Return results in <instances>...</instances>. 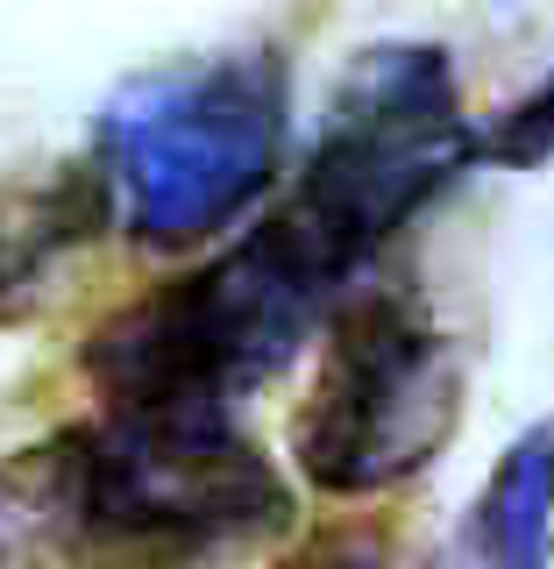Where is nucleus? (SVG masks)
<instances>
[{
  "label": "nucleus",
  "instance_id": "6e6552de",
  "mask_svg": "<svg viewBox=\"0 0 554 569\" xmlns=\"http://www.w3.org/2000/svg\"><path fill=\"white\" fill-rule=\"evenodd\" d=\"M278 569H377V541H363V533H320V541L284 556Z\"/></svg>",
  "mask_w": 554,
  "mask_h": 569
},
{
  "label": "nucleus",
  "instance_id": "423d86ee",
  "mask_svg": "<svg viewBox=\"0 0 554 569\" xmlns=\"http://www.w3.org/2000/svg\"><path fill=\"white\" fill-rule=\"evenodd\" d=\"M470 541L491 569H547L554 541V427H526L470 512Z\"/></svg>",
  "mask_w": 554,
  "mask_h": 569
},
{
  "label": "nucleus",
  "instance_id": "7ed1b4c3",
  "mask_svg": "<svg viewBox=\"0 0 554 569\" xmlns=\"http://www.w3.org/2000/svg\"><path fill=\"white\" fill-rule=\"evenodd\" d=\"M328 307L334 292L263 221L213 263L121 307L85 342V378L107 413L228 420V406L292 363V349Z\"/></svg>",
  "mask_w": 554,
  "mask_h": 569
},
{
  "label": "nucleus",
  "instance_id": "39448f33",
  "mask_svg": "<svg viewBox=\"0 0 554 569\" xmlns=\"http://www.w3.org/2000/svg\"><path fill=\"white\" fill-rule=\"evenodd\" d=\"M462 420V356L441 313L405 284H370L334 307L328 356L292 420V462L334 498H370L449 449Z\"/></svg>",
  "mask_w": 554,
  "mask_h": 569
},
{
  "label": "nucleus",
  "instance_id": "f257e3e1",
  "mask_svg": "<svg viewBox=\"0 0 554 569\" xmlns=\"http://www.w3.org/2000/svg\"><path fill=\"white\" fill-rule=\"evenodd\" d=\"M284 520V477L228 420L107 413L0 462V569H185Z\"/></svg>",
  "mask_w": 554,
  "mask_h": 569
},
{
  "label": "nucleus",
  "instance_id": "f03ea898",
  "mask_svg": "<svg viewBox=\"0 0 554 569\" xmlns=\"http://www.w3.org/2000/svg\"><path fill=\"white\" fill-rule=\"evenodd\" d=\"M484 150L462 114L449 50L434 43H370L342 71L299 186L271 213V236L292 249L334 299L363 263Z\"/></svg>",
  "mask_w": 554,
  "mask_h": 569
},
{
  "label": "nucleus",
  "instance_id": "0eeeda50",
  "mask_svg": "<svg viewBox=\"0 0 554 569\" xmlns=\"http://www.w3.org/2000/svg\"><path fill=\"white\" fill-rule=\"evenodd\" d=\"M484 157H497V164H512V171H533V164L554 157V71L526 100H512L505 114H497V129L484 136Z\"/></svg>",
  "mask_w": 554,
  "mask_h": 569
},
{
  "label": "nucleus",
  "instance_id": "20e7f679",
  "mask_svg": "<svg viewBox=\"0 0 554 569\" xmlns=\"http://www.w3.org/2000/svg\"><path fill=\"white\" fill-rule=\"evenodd\" d=\"M284 150V64L271 50L164 64L100 114V178L142 249H192L271 192Z\"/></svg>",
  "mask_w": 554,
  "mask_h": 569
}]
</instances>
